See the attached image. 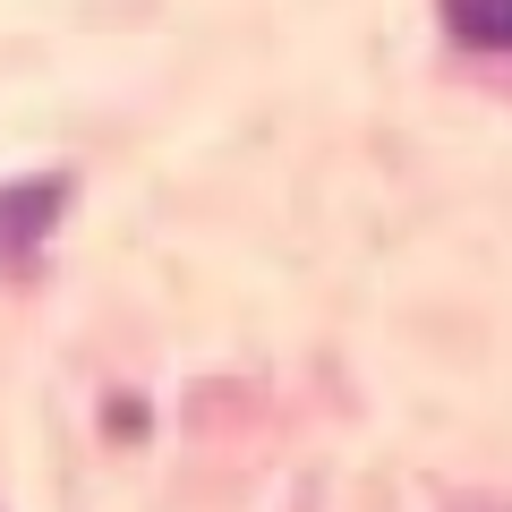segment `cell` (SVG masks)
<instances>
[{"mask_svg": "<svg viewBox=\"0 0 512 512\" xmlns=\"http://www.w3.org/2000/svg\"><path fill=\"white\" fill-rule=\"evenodd\" d=\"M444 26L470 52H512V0H444Z\"/></svg>", "mask_w": 512, "mask_h": 512, "instance_id": "7a4b0ae2", "label": "cell"}, {"mask_svg": "<svg viewBox=\"0 0 512 512\" xmlns=\"http://www.w3.org/2000/svg\"><path fill=\"white\" fill-rule=\"evenodd\" d=\"M60 205H69V180L60 171H43V180H18V188H0V265H26V256L52 239Z\"/></svg>", "mask_w": 512, "mask_h": 512, "instance_id": "6da1fadb", "label": "cell"}, {"mask_svg": "<svg viewBox=\"0 0 512 512\" xmlns=\"http://www.w3.org/2000/svg\"><path fill=\"white\" fill-rule=\"evenodd\" d=\"M461 512H512V504H461Z\"/></svg>", "mask_w": 512, "mask_h": 512, "instance_id": "3957f363", "label": "cell"}]
</instances>
